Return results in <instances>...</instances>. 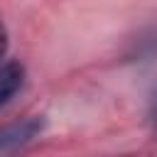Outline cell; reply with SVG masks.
<instances>
[{"mask_svg":"<svg viewBox=\"0 0 157 157\" xmlns=\"http://www.w3.org/2000/svg\"><path fill=\"white\" fill-rule=\"evenodd\" d=\"M42 130H44V120L39 115H29L25 120L0 128V152H10V150H17V147L32 142L34 137H39Z\"/></svg>","mask_w":157,"mask_h":157,"instance_id":"6da1fadb","label":"cell"},{"mask_svg":"<svg viewBox=\"0 0 157 157\" xmlns=\"http://www.w3.org/2000/svg\"><path fill=\"white\" fill-rule=\"evenodd\" d=\"M25 83V69L17 61L0 64V108L7 105Z\"/></svg>","mask_w":157,"mask_h":157,"instance_id":"7a4b0ae2","label":"cell"},{"mask_svg":"<svg viewBox=\"0 0 157 157\" xmlns=\"http://www.w3.org/2000/svg\"><path fill=\"white\" fill-rule=\"evenodd\" d=\"M147 120H150V128H152V132L157 135V91H155V96H152V101H150V110H147Z\"/></svg>","mask_w":157,"mask_h":157,"instance_id":"3957f363","label":"cell"},{"mask_svg":"<svg viewBox=\"0 0 157 157\" xmlns=\"http://www.w3.org/2000/svg\"><path fill=\"white\" fill-rule=\"evenodd\" d=\"M5 52H7V29H5V25L0 20V59L5 56Z\"/></svg>","mask_w":157,"mask_h":157,"instance_id":"277c9868","label":"cell"}]
</instances>
